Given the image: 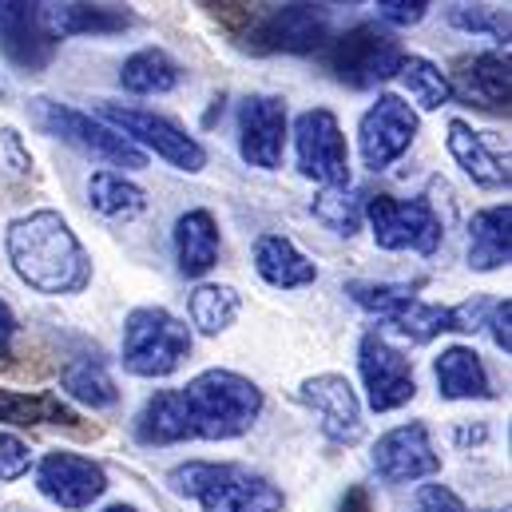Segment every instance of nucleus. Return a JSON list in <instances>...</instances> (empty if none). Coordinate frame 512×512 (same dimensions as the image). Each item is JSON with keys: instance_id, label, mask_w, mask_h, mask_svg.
<instances>
[{"instance_id": "412c9836", "label": "nucleus", "mask_w": 512, "mask_h": 512, "mask_svg": "<svg viewBox=\"0 0 512 512\" xmlns=\"http://www.w3.org/2000/svg\"><path fill=\"white\" fill-rule=\"evenodd\" d=\"M449 151L461 171L481 187H509V151L489 143V131H473L465 120L449 124Z\"/></svg>"}, {"instance_id": "39448f33", "label": "nucleus", "mask_w": 512, "mask_h": 512, "mask_svg": "<svg viewBox=\"0 0 512 512\" xmlns=\"http://www.w3.org/2000/svg\"><path fill=\"white\" fill-rule=\"evenodd\" d=\"M187 354H191V330L175 314L159 306H143L128 318L124 366L135 378H167L183 366Z\"/></svg>"}, {"instance_id": "9b49d317", "label": "nucleus", "mask_w": 512, "mask_h": 512, "mask_svg": "<svg viewBox=\"0 0 512 512\" xmlns=\"http://www.w3.org/2000/svg\"><path fill=\"white\" fill-rule=\"evenodd\" d=\"M100 116L108 124H116V131L128 139V143H143L151 147L159 159H167L171 167L179 171H203L207 163V151L199 139H191L183 128H175L171 120L155 116V112H139V108H120V104H100ZM139 147V151H143Z\"/></svg>"}, {"instance_id": "9d476101", "label": "nucleus", "mask_w": 512, "mask_h": 512, "mask_svg": "<svg viewBox=\"0 0 512 512\" xmlns=\"http://www.w3.org/2000/svg\"><path fill=\"white\" fill-rule=\"evenodd\" d=\"M298 171L322 187H350V147L338 128V116L326 108H310L294 124Z\"/></svg>"}, {"instance_id": "4be33fe9", "label": "nucleus", "mask_w": 512, "mask_h": 512, "mask_svg": "<svg viewBox=\"0 0 512 512\" xmlns=\"http://www.w3.org/2000/svg\"><path fill=\"white\" fill-rule=\"evenodd\" d=\"M255 270L278 290H298L318 278V266L302 255L286 235H258Z\"/></svg>"}, {"instance_id": "ea45409f", "label": "nucleus", "mask_w": 512, "mask_h": 512, "mask_svg": "<svg viewBox=\"0 0 512 512\" xmlns=\"http://www.w3.org/2000/svg\"><path fill=\"white\" fill-rule=\"evenodd\" d=\"M338 512H370V493H366L362 485L346 489V497H342V509H338Z\"/></svg>"}, {"instance_id": "f3484780", "label": "nucleus", "mask_w": 512, "mask_h": 512, "mask_svg": "<svg viewBox=\"0 0 512 512\" xmlns=\"http://www.w3.org/2000/svg\"><path fill=\"white\" fill-rule=\"evenodd\" d=\"M286 147V104L274 96H247L239 108V151L251 167H278Z\"/></svg>"}, {"instance_id": "e433bc0d", "label": "nucleus", "mask_w": 512, "mask_h": 512, "mask_svg": "<svg viewBox=\"0 0 512 512\" xmlns=\"http://www.w3.org/2000/svg\"><path fill=\"white\" fill-rule=\"evenodd\" d=\"M425 12H429V4H425V0H382V4H378V16L389 20V24H397V28L421 24V20H425Z\"/></svg>"}, {"instance_id": "aec40b11", "label": "nucleus", "mask_w": 512, "mask_h": 512, "mask_svg": "<svg viewBox=\"0 0 512 512\" xmlns=\"http://www.w3.org/2000/svg\"><path fill=\"white\" fill-rule=\"evenodd\" d=\"M40 24L52 40L60 36H116L131 28V12L108 4H40Z\"/></svg>"}, {"instance_id": "f03ea898", "label": "nucleus", "mask_w": 512, "mask_h": 512, "mask_svg": "<svg viewBox=\"0 0 512 512\" xmlns=\"http://www.w3.org/2000/svg\"><path fill=\"white\" fill-rule=\"evenodd\" d=\"M350 298L413 342H429L449 330H481V314H485L481 298L465 306H429L417 298L413 286H393V282H350Z\"/></svg>"}, {"instance_id": "f704fd0d", "label": "nucleus", "mask_w": 512, "mask_h": 512, "mask_svg": "<svg viewBox=\"0 0 512 512\" xmlns=\"http://www.w3.org/2000/svg\"><path fill=\"white\" fill-rule=\"evenodd\" d=\"M32 465V449L16 433H0V481H20Z\"/></svg>"}, {"instance_id": "c9c22d12", "label": "nucleus", "mask_w": 512, "mask_h": 512, "mask_svg": "<svg viewBox=\"0 0 512 512\" xmlns=\"http://www.w3.org/2000/svg\"><path fill=\"white\" fill-rule=\"evenodd\" d=\"M413 512H469V509H465V501H461L453 489H445V485H425V489H417V497H413Z\"/></svg>"}, {"instance_id": "bb28decb", "label": "nucleus", "mask_w": 512, "mask_h": 512, "mask_svg": "<svg viewBox=\"0 0 512 512\" xmlns=\"http://www.w3.org/2000/svg\"><path fill=\"white\" fill-rule=\"evenodd\" d=\"M80 413L56 393H20L0 385V425H68L76 429Z\"/></svg>"}, {"instance_id": "ddd939ff", "label": "nucleus", "mask_w": 512, "mask_h": 512, "mask_svg": "<svg viewBox=\"0 0 512 512\" xmlns=\"http://www.w3.org/2000/svg\"><path fill=\"white\" fill-rule=\"evenodd\" d=\"M413 135H417V112L401 96H378V104L362 116V128H358L366 167L385 171L389 163H397L409 151Z\"/></svg>"}, {"instance_id": "393cba45", "label": "nucleus", "mask_w": 512, "mask_h": 512, "mask_svg": "<svg viewBox=\"0 0 512 512\" xmlns=\"http://www.w3.org/2000/svg\"><path fill=\"white\" fill-rule=\"evenodd\" d=\"M175 258L187 278L207 274L219 262V227L211 211H187L175 223Z\"/></svg>"}, {"instance_id": "b1692460", "label": "nucleus", "mask_w": 512, "mask_h": 512, "mask_svg": "<svg viewBox=\"0 0 512 512\" xmlns=\"http://www.w3.org/2000/svg\"><path fill=\"white\" fill-rule=\"evenodd\" d=\"M135 437L143 445H175V441L195 437L187 405H183V393L179 389H163V393L147 397V405L135 417Z\"/></svg>"}, {"instance_id": "c756f323", "label": "nucleus", "mask_w": 512, "mask_h": 512, "mask_svg": "<svg viewBox=\"0 0 512 512\" xmlns=\"http://www.w3.org/2000/svg\"><path fill=\"white\" fill-rule=\"evenodd\" d=\"M60 385L76 397V401H84V405H92V409H108V405H116V382L108 378V370L96 362V358H76V362H68L64 366V374H60Z\"/></svg>"}, {"instance_id": "6e6552de", "label": "nucleus", "mask_w": 512, "mask_h": 512, "mask_svg": "<svg viewBox=\"0 0 512 512\" xmlns=\"http://www.w3.org/2000/svg\"><path fill=\"white\" fill-rule=\"evenodd\" d=\"M247 28L239 32L255 52H314L330 40V20L314 4H282V8H243Z\"/></svg>"}, {"instance_id": "6ab92c4d", "label": "nucleus", "mask_w": 512, "mask_h": 512, "mask_svg": "<svg viewBox=\"0 0 512 512\" xmlns=\"http://www.w3.org/2000/svg\"><path fill=\"white\" fill-rule=\"evenodd\" d=\"M449 92L481 112H509V56L481 52L457 60V72L449 80Z\"/></svg>"}, {"instance_id": "72a5a7b5", "label": "nucleus", "mask_w": 512, "mask_h": 512, "mask_svg": "<svg viewBox=\"0 0 512 512\" xmlns=\"http://www.w3.org/2000/svg\"><path fill=\"white\" fill-rule=\"evenodd\" d=\"M449 20H453L457 28H465V32H489V36H497V40H509V16H505L501 8L453 4V8H449Z\"/></svg>"}, {"instance_id": "a211bd4d", "label": "nucleus", "mask_w": 512, "mask_h": 512, "mask_svg": "<svg viewBox=\"0 0 512 512\" xmlns=\"http://www.w3.org/2000/svg\"><path fill=\"white\" fill-rule=\"evenodd\" d=\"M0 52L24 72H40L52 64L56 40L40 24V4H0Z\"/></svg>"}, {"instance_id": "a878e982", "label": "nucleus", "mask_w": 512, "mask_h": 512, "mask_svg": "<svg viewBox=\"0 0 512 512\" xmlns=\"http://www.w3.org/2000/svg\"><path fill=\"white\" fill-rule=\"evenodd\" d=\"M512 211L505 207H485L469 223V266L473 270H501L512 255Z\"/></svg>"}, {"instance_id": "7c9ffc66", "label": "nucleus", "mask_w": 512, "mask_h": 512, "mask_svg": "<svg viewBox=\"0 0 512 512\" xmlns=\"http://www.w3.org/2000/svg\"><path fill=\"white\" fill-rule=\"evenodd\" d=\"M397 76H401V84L409 88V96H413L425 112H437V108H445V104L453 100L449 76H445L433 60H425V56H405Z\"/></svg>"}, {"instance_id": "1a4fd4ad", "label": "nucleus", "mask_w": 512, "mask_h": 512, "mask_svg": "<svg viewBox=\"0 0 512 512\" xmlns=\"http://www.w3.org/2000/svg\"><path fill=\"white\" fill-rule=\"evenodd\" d=\"M366 219L374 227V243L382 251H417L433 255L445 239L441 215L425 199H393V195H374L366 203Z\"/></svg>"}, {"instance_id": "dca6fc26", "label": "nucleus", "mask_w": 512, "mask_h": 512, "mask_svg": "<svg viewBox=\"0 0 512 512\" xmlns=\"http://www.w3.org/2000/svg\"><path fill=\"white\" fill-rule=\"evenodd\" d=\"M298 397H302L306 409L318 413L322 433L334 445H358L362 441V405H358L354 385L342 374H318V378L302 382Z\"/></svg>"}, {"instance_id": "f257e3e1", "label": "nucleus", "mask_w": 512, "mask_h": 512, "mask_svg": "<svg viewBox=\"0 0 512 512\" xmlns=\"http://www.w3.org/2000/svg\"><path fill=\"white\" fill-rule=\"evenodd\" d=\"M8 258L20 282L40 294H80L92 282V258L56 211H32L8 227Z\"/></svg>"}, {"instance_id": "4c0bfd02", "label": "nucleus", "mask_w": 512, "mask_h": 512, "mask_svg": "<svg viewBox=\"0 0 512 512\" xmlns=\"http://www.w3.org/2000/svg\"><path fill=\"white\" fill-rule=\"evenodd\" d=\"M509 318H512V302L505 298V302H497L493 306V318H489V330H493V342L509 354L512 350V338H509Z\"/></svg>"}, {"instance_id": "cd10ccee", "label": "nucleus", "mask_w": 512, "mask_h": 512, "mask_svg": "<svg viewBox=\"0 0 512 512\" xmlns=\"http://www.w3.org/2000/svg\"><path fill=\"white\" fill-rule=\"evenodd\" d=\"M120 84L135 96H155V92H171L179 84V64L163 52V48H143L124 60Z\"/></svg>"}, {"instance_id": "4468645a", "label": "nucleus", "mask_w": 512, "mask_h": 512, "mask_svg": "<svg viewBox=\"0 0 512 512\" xmlns=\"http://www.w3.org/2000/svg\"><path fill=\"white\" fill-rule=\"evenodd\" d=\"M374 469L389 485H405V481H421V477L441 473V457L429 441V429L421 421H409V425H397L385 437H378Z\"/></svg>"}, {"instance_id": "c85d7f7f", "label": "nucleus", "mask_w": 512, "mask_h": 512, "mask_svg": "<svg viewBox=\"0 0 512 512\" xmlns=\"http://www.w3.org/2000/svg\"><path fill=\"white\" fill-rule=\"evenodd\" d=\"M88 199L108 219H131V215H139L147 207L143 191L135 183H128L124 175H116V171H96L92 183H88Z\"/></svg>"}, {"instance_id": "473e14b6", "label": "nucleus", "mask_w": 512, "mask_h": 512, "mask_svg": "<svg viewBox=\"0 0 512 512\" xmlns=\"http://www.w3.org/2000/svg\"><path fill=\"white\" fill-rule=\"evenodd\" d=\"M314 219L350 239V235H358V227L366 219V199L358 191H350V187H326L314 199Z\"/></svg>"}, {"instance_id": "5701e85b", "label": "nucleus", "mask_w": 512, "mask_h": 512, "mask_svg": "<svg viewBox=\"0 0 512 512\" xmlns=\"http://www.w3.org/2000/svg\"><path fill=\"white\" fill-rule=\"evenodd\" d=\"M433 374H437L441 397H449V401H473V397L485 401V397H493L489 370H485V362L477 358V350H469V346H449V350H441Z\"/></svg>"}, {"instance_id": "2eb2a0df", "label": "nucleus", "mask_w": 512, "mask_h": 512, "mask_svg": "<svg viewBox=\"0 0 512 512\" xmlns=\"http://www.w3.org/2000/svg\"><path fill=\"white\" fill-rule=\"evenodd\" d=\"M36 489L60 509H88L92 501L104 497L108 477L96 461L80 453H48L36 469Z\"/></svg>"}, {"instance_id": "a19ab883", "label": "nucleus", "mask_w": 512, "mask_h": 512, "mask_svg": "<svg viewBox=\"0 0 512 512\" xmlns=\"http://www.w3.org/2000/svg\"><path fill=\"white\" fill-rule=\"evenodd\" d=\"M104 512H139L135 505H112V509H104Z\"/></svg>"}, {"instance_id": "20e7f679", "label": "nucleus", "mask_w": 512, "mask_h": 512, "mask_svg": "<svg viewBox=\"0 0 512 512\" xmlns=\"http://www.w3.org/2000/svg\"><path fill=\"white\" fill-rule=\"evenodd\" d=\"M171 489L199 501L203 512H278L282 489L270 485L243 465H215V461H187L171 469Z\"/></svg>"}, {"instance_id": "7ed1b4c3", "label": "nucleus", "mask_w": 512, "mask_h": 512, "mask_svg": "<svg viewBox=\"0 0 512 512\" xmlns=\"http://www.w3.org/2000/svg\"><path fill=\"white\" fill-rule=\"evenodd\" d=\"M179 393L191 417V433L207 441H227L247 433L262 413V389L231 370H207Z\"/></svg>"}, {"instance_id": "2f4dec72", "label": "nucleus", "mask_w": 512, "mask_h": 512, "mask_svg": "<svg viewBox=\"0 0 512 512\" xmlns=\"http://www.w3.org/2000/svg\"><path fill=\"white\" fill-rule=\"evenodd\" d=\"M243 310V298L235 286H199L191 294V322L203 334H223Z\"/></svg>"}, {"instance_id": "0eeeda50", "label": "nucleus", "mask_w": 512, "mask_h": 512, "mask_svg": "<svg viewBox=\"0 0 512 512\" xmlns=\"http://www.w3.org/2000/svg\"><path fill=\"white\" fill-rule=\"evenodd\" d=\"M401 60H405L401 40L378 24H354L330 48V72L346 88H358V92L393 80L401 72Z\"/></svg>"}, {"instance_id": "423d86ee", "label": "nucleus", "mask_w": 512, "mask_h": 512, "mask_svg": "<svg viewBox=\"0 0 512 512\" xmlns=\"http://www.w3.org/2000/svg\"><path fill=\"white\" fill-rule=\"evenodd\" d=\"M32 120L36 128L72 143L76 151L100 159V163H112V167H147V151H139L135 143H128L116 128H108L104 120H92L76 108H64L56 100H32Z\"/></svg>"}, {"instance_id": "58836bf2", "label": "nucleus", "mask_w": 512, "mask_h": 512, "mask_svg": "<svg viewBox=\"0 0 512 512\" xmlns=\"http://www.w3.org/2000/svg\"><path fill=\"white\" fill-rule=\"evenodd\" d=\"M12 338H16V314L0 298V362H12Z\"/></svg>"}, {"instance_id": "f8f14e48", "label": "nucleus", "mask_w": 512, "mask_h": 512, "mask_svg": "<svg viewBox=\"0 0 512 512\" xmlns=\"http://www.w3.org/2000/svg\"><path fill=\"white\" fill-rule=\"evenodd\" d=\"M358 366H362V382H366L370 409L389 413V409H401L405 401H413V393H417L413 362L401 350H393L382 334H366L362 338Z\"/></svg>"}]
</instances>
